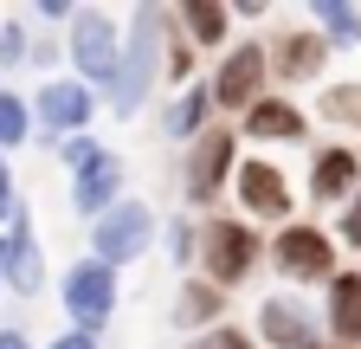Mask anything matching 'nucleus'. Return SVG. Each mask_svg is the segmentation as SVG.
<instances>
[{
  "label": "nucleus",
  "instance_id": "f257e3e1",
  "mask_svg": "<svg viewBox=\"0 0 361 349\" xmlns=\"http://www.w3.org/2000/svg\"><path fill=\"white\" fill-rule=\"evenodd\" d=\"M161 26H168V13H155V7H135V13H129L123 65H116V84H110V110H116V117H135V110H142V104L155 97V84L168 78Z\"/></svg>",
  "mask_w": 361,
  "mask_h": 349
},
{
  "label": "nucleus",
  "instance_id": "f03ea898",
  "mask_svg": "<svg viewBox=\"0 0 361 349\" xmlns=\"http://www.w3.org/2000/svg\"><path fill=\"white\" fill-rule=\"evenodd\" d=\"M123 20L110 13V7H78V20H71V39H65V52H71V65H78V78L90 84V91H104L110 97V84H116V65H123Z\"/></svg>",
  "mask_w": 361,
  "mask_h": 349
},
{
  "label": "nucleus",
  "instance_id": "7ed1b4c3",
  "mask_svg": "<svg viewBox=\"0 0 361 349\" xmlns=\"http://www.w3.org/2000/svg\"><path fill=\"white\" fill-rule=\"evenodd\" d=\"M258 252H271L258 239L252 220H233V213H207V227H200V266H207V285L219 291H233L258 272Z\"/></svg>",
  "mask_w": 361,
  "mask_h": 349
},
{
  "label": "nucleus",
  "instance_id": "20e7f679",
  "mask_svg": "<svg viewBox=\"0 0 361 349\" xmlns=\"http://www.w3.org/2000/svg\"><path fill=\"white\" fill-rule=\"evenodd\" d=\"M59 304H65L71 330L97 336V330L116 317V304H123L116 266H104V259H78V266H65V278H59Z\"/></svg>",
  "mask_w": 361,
  "mask_h": 349
},
{
  "label": "nucleus",
  "instance_id": "39448f33",
  "mask_svg": "<svg viewBox=\"0 0 361 349\" xmlns=\"http://www.w3.org/2000/svg\"><path fill=\"white\" fill-rule=\"evenodd\" d=\"M336 233L310 227V220H290L278 239H271V266H278V278L290 285H336L342 278V259H336Z\"/></svg>",
  "mask_w": 361,
  "mask_h": 349
},
{
  "label": "nucleus",
  "instance_id": "423d86ee",
  "mask_svg": "<svg viewBox=\"0 0 361 349\" xmlns=\"http://www.w3.org/2000/svg\"><path fill=\"white\" fill-rule=\"evenodd\" d=\"M239 174V136L233 129H207V136L188 149V162H180V201H188L194 213H207V201H219V188Z\"/></svg>",
  "mask_w": 361,
  "mask_h": 349
},
{
  "label": "nucleus",
  "instance_id": "0eeeda50",
  "mask_svg": "<svg viewBox=\"0 0 361 349\" xmlns=\"http://www.w3.org/2000/svg\"><path fill=\"white\" fill-rule=\"evenodd\" d=\"M32 117L45 129V143H65V136H90V117H97V91L84 78H45L39 97H32Z\"/></svg>",
  "mask_w": 361,
  "mask_h": 349
},
{
  "label": "nucleus",
  "instance_id": "6e6552de",
  "mask_svg": "<svg viewBox=\"0 0 361 349\" xmlns=\"http://www.w3.org/2000/svg\"><path fill=\"white\" fill-rule=\"evenodd\" d=\"M323 311H310L303 297L290 291H271L258 297V343L264 349H323Z\"/></svg>",
  "mask_w": 361,
  "mask_h": 349
},
{
  "label": "nucleus",
  "instance_id": "1a4fd4ad",
  "mask_svg": "<svg viewBox=\"0 0 361 349\" xmlns=\"http://www.w3.org/2000/svg\"><path fill=\"white\" fill-rule=\"evenodd\" d=\"M264 78H271V52L258 46V39H245V46H233V52H226L219 65H213V104L219 110H252L258 97H264Z\"/></svg>",
  "mask_w": 361,
  "mask_h": 349
},
{
  "label": "nucleus",
  "instance_id": "9d476101",
  "mask_svg": "<svg viewBox=\"0 0 361 349\" xmlns=\"http://www.w3.org/2000/svg\"><path fill=\"white\" fill-rule=\"evenodd\" d=\"M149 239H155V213L142 201H123V207H110L104 220L90 227V259H104V266H135V259L149 252Z\"/></svg>",
  "mask_w": 361,
  "mask_h": 349
},
{
  "label": "nucleus",
  "instance_id": "9b49d317",
  "mask_svg": "<svg viewBox=\"0 0 361 349\" xmlns=\"http://www.w3.org/2000/svg\"><path fill=\"white\" fill-rule=\"evenodd\" d=\"M233 194H239V220H290V207H297L290 174H284L278 162H258V155L239 162Z\"/></svg>",
  "mask_w": 361,
  "mask_h": 349
},
{
  "label": "nucleus",
  "instance_id": "f8f14e48",
  "mask_svg": "<svg viewBox=\"0 0 361 349\" xmlns=\"http://www.w3.org/2000/svg\"><path fill=\"white\" fill-rule=\"evenodd\" d=\"M355 194H361V149H348V143L316 149V162H310V201L316 207H348Z\"/></svg>",
  "mask_w": 361,
  "mask_h": 349
},
{
  "label": "nucleus",
  "instance_id": "ddd939ff",
  "mask_svg": "<svg viewBox=\"0 0 361 349\" xmlns=\"http://www.w3.org/2000/svg\"><path fill=\"white\" fill-rule=\"evenodd\" d=\"M271 78H284V84H310V78H323V65H329V39L323 32H310V26H290V32H278L271 39Z\"/></svg>",
  "mask_w": 361,
  "mask_h": 349
},
{
  "label": "nucleus",
  "instance_id": "4468645a",
  "mask_svg": "<svg viewBox=\"0 0 361 349\" xmlns=\"http://www.w3.org/2000/svg\"><path fill=\"white\" fill-rule=\"evenodd\" d=\"M123 182H129V168H123V155H104L97 168H84V174H71V213L78 220H90L97 227L110 207H123L129 194H123Z\"/></svg>",
  "mask_w": 361,
  "mask_h": 349
},
{
  "label": "nucleus",
  "instance_id": "2eb2a0df",
  "mask_svg": "<svg viewBox=\"0 0 361 349\" xmlns=\"http://www.w3.org/2000/svg\"><path fill=\"white\" fill-rule=\"evenodd\" d=\"M7 285H13L20 297H39V291H45V252H39L32 207H20L13 227H7Z\"/></svg>",
  "mask_w": 361,
  "mask_h": 349
},
{
  "label": "nucleus",
  "instance_id": "dca6fc26",
  "mask_svg": "<svg viewBox=\"0 0 361 349\" xmlns=\"http://www.w3.org/2000/svg\"><path fill=\"white\" fill-rule=\"evenodd\" d=\"M239 129H245L252 143H303V136H310V117H303L290 97H271V91H264V97L239 117Z\"/></svg>",
  "mask_w": 361,
  "mask_h": 349
},
{
  "label": "nucleus",
  "instance_id": "f3484780",
  "mask_svg": "<svg viewBox=\"0 0 361 349\" xmlns=\"http://www.w3.org/2000/svg\"><path fill=\"white\" fill-rule=\"evenodd\" d=\"M213 110H219V104H213V84H188V91H180V97L161 110V136L194 149L207 129H213Z\"/></svg>",
  "mask_w": 361,
  "mask_h": 349
},
{
  "label": "nucleus",
  "instance_id": "a211bd4d",
  "mask_svg": "<svg viewBox=\"0 0 361 349\" xmlns=\"http://www.w3.org/2000/svg\"><path fill=\"white\" fill-rule=\"evenodd\" d=\"M168 317H174V330H188V336L219 330V324H226V291H219V285H207V278H188V285L174 291Z\"/></svg>",
  "mask_w": 361,
  "mask_h": 349
},
{
  "label": "nucleus",
  "instance_id": "6ab92c4d",
  "mask_svg": "<svg viewBox=\"0 0 361 349\" xmlns=\"http://www.w3.org/2000/svg\"><path fill=\"white\" fill-rule=\"evenodd\" d=\"M323 324H329V343H336V349H361V272H342V278L329 285Z\"/></svg>",
  "mask_w": 361,
  "mask_h": 349
},
{
  "label": "nucleus",
  "instance_id": "aec40b11",
  "mask_svg": "<svg viewBox=\"0 0 361 349\" xmlns=\"http://www.w3.org/2000/svg\"><path fill=\"white\" fill-rule=\"evenodd\" d=\"M310 26L329 39V52L361 46V7H348V0H310Z\"/></svg>",
  "mask_w": 361,
  "mask_h": 349
},
{
  "label": "nucleus",
  "instance_id": "412c9836",
  "mask_svg": "<svg viewBox=\"0 0 361 349\" xmlns=\"http://www.w3.org/2000/svg\"><path fill=\"white\" fill-rule=\"evenodd\" d=\"M174 20L188 26V46H226V26H233V7L226 0H180Z\"/></svg>",
  "mask_w": 361,
  "mask_h": 349
},
{
  "label": "nucleus",
  "instance_id": "4be33fe9",
  "mask_svg": "<svg viewBox=\"0 0 361 349\" xmlns=\"http://www.w3.org/2000/svg\"><path fill=\"white\" fill-rule=\"evenodd\" d=\"M32 129H39L32 104H26L20 91H7V84H0V155H7V149H26Z\"/></svg>",
  "mask_w": 361,
  "mask_h": 349
},
{
  "label": "nucleus",
  "instance_id": "5701e85b",
  "mask_svg": "<svg viewBox=\"0 0 361 349\" xmlns=\"http://www.w3.org/2000/svg\"><path fill=\"white\" fill-rule=\"evenodd\" d=\"M168 259H174V266H200V220H194V213L168 220Z\"/></svg>",
  "mask_w": 361,
  "mask_h": 349
},
{
  "label": "nucleus",
  "instance_id": "b1692460",
  "mask_svg": "<svg viewBox=\"0 0 361 349\" xmlns=\"http://www.w3.org/2000/svg\"><path fill=\"white\" fill-rule=\"evenodd\" d=\"M323 117L342 129H361V84H329L323 91Z\"/></svg>",
  "mask_w": 361,
  "mask_h": 349
},
{
  "label": "nucleus",
  "instance_id": "393cba45",
  "mask_svg": "<svg viewBox=\"0 0 361 349\" xmlns=\"http://www.w3.org/2000/svg\"><path fill=\"white\" fill-rule=\"evenodd\" d=\"M52 155H59V162H65V168H71V174H84V168H97V162H104V155H110V149H104V143H97V136H65V143H59V149H52Z\"/></svg>",
  "mask_w": 361,
  "mask_h": 349
},
{
  "label": "nucleus",
  "instance_id": "a878e982",
  "mask_svg": "<svg viewBox=\"0 0 361 349\" xmlns=\"http://www.w3.org/2000/svg\"><path fill=\"white\" fill-rule=\"evenodd\" d=\"M20 65H32V32L20 20H7L0 26V71H20Z\"/></svg>",
  "mask_w": 361,
  "mask_h": 349
},
{
  "label": "nucleus",
  "instance_id": "bb28decb",
  "mask_svg": "<svg viewBox=\"0 0 361 349\" xmlns=\"http://www.w3.org/2000/svg\"><path fill=\"white\" fill-rule=\"evenodd\" d=\"M188 349H258V336H252V330H239V324H219V330L188 336Z\"/></svg>",
  "mask_w": 361,
  "mask_h": 349
},
{
  "label": "nucleus",
  "instance_id": "cd10ccee",
  "mask_svg": "<svg viewBox=\"0 0 361 349\" xmlns=\"http://www.w3.org/2000/svg\"><path fill=\"white\" fill-rule=\"evenodd\" d=\"M26 201H20V182H13V168H7V155H0V227H13V213H20Z\"/></svg>",
  "mask_w": 361,
  "mask_h": 349
},
{
  "label": "nucleus",
  "instance_id": "c85d7f7f",
  "mask_svg": "<svg viewBox=\"0 0 361 349\" xmlns=\"http://www.w3.org/2000/svg\"><path fill=\"white\" fill-rule=\"evenodd\" d=\"M336 246H348V252H361V194L342 207V220H336Z\"/></svg>",
  "mask_w": 361,
  "mask_h": 349
},
{
  "label": "nucleus",
  "instance_id": "c756f323",
  "mask_svg": "<svg viewBox=\"0 0 361 349\" xmlns=\"http://www.w3.org/2000/svg\"><path fill=\"white\" fill-rule=\"evenodd\" d=\"M32 20H45V26H71L78 7H71V0H32Z\"/></svg>",
  "mask_w": 361,
  "mask_h": 349
},
{
  "label": "nucleus",
  "instance_id": "7c9ffc66",
  "mask_svg": "<svg viewBox=\"0 0 361 349\" xmlns=\"http://www.w3.org/2000/svg\"><path fill=\"white\" fill-rule=\"evenodd\" d=\"M188 71H194V46L174 39V46H168V78H188Z\"/></svg>",
  "mask_w": 361,
  "mask_h": 349
},
{
  "label": "nucleus",
  "instance_id": "2f4dec72",
  "mask_svg": "<svg viewBox=\"0 0 361 349\" xmlns=\"http://www.w3.org/2000/svg\"><path fill=\"white\" fill-rule=\"evenodd\" d=\"M59 52H65L59 39H32V65H39V71H52V65H59Z\"/></svg>",
  "mask_w": 361,
  "mask_h": 349
},
{
  "label": "nucleus",
  "instance_id": "473e14b6",
  "mask_svg": "<svg viewBox=\"0 0 361 349\" xmlns=\"http://www.w3.org/2000/svg\"><path fill=\"white\" fill-rule=\"evenodd\" d=\"M52 349H104V336H84V330H65V336H52Z\"/></svg>",
  "mask_w": 361,
  "mask_h": 349
},
{
  "label": "nucleus",
  "instance_id": "72a5a7b5",
  "mask_svg": "<svg viewBox=\"0 0 361 349\" xmlns=\"http://www.w3.org/2000/svg\"><path fill=\"white\" fill-rule=\"evenodd\" d=\"M233 20H252V26H258V20H264V0H233Z\"/></svg>",
  "mask_w": 361,
  "mask_h": 349
},
{
  "label": "nucleus",
  "instance_id": "f704fd0d",
  "mask_svg": "<svg viewBox=\"0 0 361 349\" xmlns=\"http://www.w3.org/2000/svg\"><path fill=\"white\" fill-rule=\"evenodd\" d=\"M0 349H32V343H26V330H0Z\"/></svg>",
  "mask_w": 361,
  "mask_h": 349
},
{
  "label": "nucleus",
  "instance_id": "c9c22d12",
  "mask_svg": "<svg viewBox=\"0 0 361 349\" xmlns=\"http://www.w3.org/2000/svg\"><path fill=\"white\" fill-rule=\"evenodd\" d=\"M0 285H7V233H0Z\"/></svg>",
  "mask_w": 361,
  "mask_h": 349
},
{
  "label": "nucleus",
  "instance_id": "e433bc0d",
  "mask_svg": "<svg viewBox=\"0 0 361 349\" xmlns=\"http://www.w3.org/2000/svg\"><path fill=\"white\" fill-rule=\"evenodd\" d=\"M323 349H336V343H323Z\"/></svg>",
  "mask_w": 361,
  "mask_h": 349
}]
</instances>
